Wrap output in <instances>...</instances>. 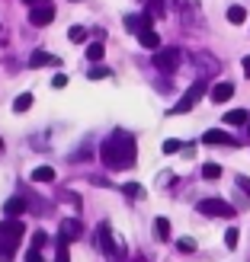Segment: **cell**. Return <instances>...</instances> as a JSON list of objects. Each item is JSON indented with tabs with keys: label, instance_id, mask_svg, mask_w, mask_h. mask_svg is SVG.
I'll return each mask as SVG.
<instances>
[{
	"label": "cell",
	"instance_id": "6da1fadb",
	"mask_svg": "<svg viewBox=\"0 0 250 262\" xmlns=\"http://www.w3.org/2000/svg\"><path fill=\"white\" fill-rule=\"evenodd\" d=\"M100 160L106 169H131L138 160V141L125 135V131H116V135H109L106 141L100 144Z\"/></svg>",
	"mask_w": 250,
	"mask_h": 262
},
{
	"label": "cell",
	"instance_id": "7a4b0ae2",
	"mask_svg": "<svg viewBox=\"0 0 250 262\" xmlns=\"http://www.w3.org/2000/svg\"><path fill=\"white\" fill-rule=\"evenodd\" d=\"M23 233H26V227H23V221H16V217H7L4 224H0V262L13 259V253H16V246L23 240Z\"/></svg>",
	"mask_w": 250,
	"mask_h": 262
},
{
	"label": "cell",
	"instance_id": "3957f363",
	"mask_svg": "<svg viewBox=\"0 0 250 262\" xmlns=\"http://www.w3.org/2000/svg\"><path fill=\"white\" fill-rule=\"evenodd\" d=\"M202 96H205V83H202V80H196V83L186 90V93H183V99L177 102L174 109H170V115H186V112H189V109H193Z\"/></svg>",
	"mask_w": 250,
	"mask_h": 262
},
{
	"label": "cell",
	"instance_id": "277c9868",
	"mask_svg": "<svg viewBox=\"0 0 250 262\" xmlns=\"http://www.w3.org/2000/svg\"><path fill=\"white\" fill-rule=\"evenodd\" d=\"M154 68L164 71V74H174V71L180 68V48H157Z\"/></svg>",
	"mask_w": 250,
	"mask_h": 262
},
{
	"label": "cell",
	"instance_id": "5b68a950",
	"mask_svg": "<svg viewBox=\"0 0 250 262\" xmlns=\"http://www.w3.org/2000/svg\"><path fill=\"white\" fill-rule=\"evenodd\" d=\"M199 211L208 214V217H234V214H238L228 202H221V199H205V202H199Z\"/></svg>",
	"mask_w": 250,
	"mask_h": 262
},
{
	"label": "cell",
	"instance_id": "8992f818",
	"mask_svg": "<svg viewBox=\"0 0 250 262\" xmlns=\"http://www.w3.org/2000/svg\"><path fill=\"white\" fill-rule=\"evenodd\" d=\"M51 19H55V7H51V4H35L29 10V23L32 26H48Z\"/></svg>",
	"mask_w": 250,
	"mask_h": 262
},
{
	"label": "cell",
	"instance_id": "52a82bcc",
	"mask_svg": "<svg viewBox=\"0 0 250 262\" xmlns=\"http://www.w3.org/2000/svg\"><path fill=\"white\" fill-rule=\"evenodd\" d=\"M61 237L68 240V243L81 240V237H84V224H81V221H74V217H64V221H61Z\"/></svg>",
	"mask_w": 250,
	"mask_h": 262
},
{
	"label": "cell",
	"instance_id": "ba28073f",
	"mask_svg": "<svg viewBox=\"0 0 250 262\" xmlns=\"http://www.w3.org/2000/svg\"><path fill=\"white\" fill-rule=\"evenodd\" d=\"M61 58L55 55H48V51H32V58H29V68H58Z\"/></svg>",
	"mask_w": 250,
	"mask_h": 262
},
{
	"label": "cell",
	"instance_id": "9c48e42d",
	"mask_svg": "<svg viewBox=\"0 0 250 262\" xmlns=\"http://www.w3.org/2000/svg\"><path fill=\"white\" fill-rule=\"evenodd\" d=\"M231 96H234V83L225 80V83H215L212 86V102H228Z\"/></svg>",
	"mask_w": 250,
	"mask_h": 262
},
{
	"label": "cell",
	"instance_id": "30bf717a",
	"mask_svg": "<svg viewBox=\"0 0 250 262\" xmlns=\"http://www.w3.org/2000/svg\"><path fill=\"white\" fill-rule=\"evenodd\" d=\"M138 42H141L144 48H161V35L154 32V26H148V29L138 32Z\"/></svg>",
	"mask_w": 250,
	"mask_h": 262
},
{
	"label": "cell",
	"instance_id": "8fae6325",
	"mask_svg": "<svg viewBox=\"0 0 250 262\" xmlns=\"http://www.w3.org/2000/svg\"><path fill=\"white\" fill-rule=\"evenodd\" d=\"M202 144H234V138H228L221 128H212V131L202 135Z\"/></svg>",
	"mask_w": 250,
	"mask_h": 262
},
{
	"label": "cell",
	"instance_id": "7c38bea8",
	"mask_svg": "<svg viewBox=\"0 0 250 262\" xmlns=\"http://www.w3.org/2000/svg\"><path fill=\"white\" fill-rule=\"evenodd\" d=\"M148 26H151V13H144V16H125V29H131V32H141Z\"/></svg>",
	"mask_w": 250,
	"mask_h": 262
},
{
	"label": "cell",
	"instance_id": "4fadbf2b",
	"mask_svg": "<svg viewBox=\"0 0 250 262\" xmlns=\"http://www.w3.org/2000/svg\"><path fill=\"white\" fill-rule=\"evenodd\" d=\"M26 211V199H20V195H16V199H10L7 205H4V214L7 217H20Z\"/></svg>",
	"mask_w": 250,
	"mask_h": 262
},
{
	"label": "cell",
	"instance_id": "5bb4252c",
	"mask_svg": "<svg viewBox=\"0 0 250 262\" xmlns=\"http://www.w3.org/2000/svg\"><path fill=\"white\" fill-rule=\"evenodd\" d=\"M32 102H35L32 93H20L16 99H13V112H29V109H32Z\"/></svg>",
	"mask_w": 250,
	"mask_h": 262
},
{
	"label": "cell",
	"instance_id": "9a60e30c",
	"mask_svg": "<svg viewBox=\"0 0 250 262\" xmlns=\"http://www.w3.org/2000/svg\"><path fill=\"white\" fill-rule=\"evenodd\" d=\"M32 182H55V169L51 166H35L32 169Z\"/></svg>",
	"mask_w": 250,
	"mask_h": 262
},
{
	"label": "cell",
	"instance_id": "2e32d148",
	"mask_svg": "<svg viewBox=\"0 0 250 262\" xmlns=\"http://www.w3.org/2000/svg\"><path fill=\"white\" fill-rule=\"evenodd\" d=\"M225 122H228V125H244V122H250V112H247V109H231V112L225 115Z\"/></svg>",
	"mask_w": 250,
	"mask_h": 262
},
{
	"label": "cell",
	"instance_id": "e0dca14e",
	"mask_svg": "<svg viewBox=\"0 0 250 262\" xmlns=\"http://www.w3.org/2000/svg\"><path fill=\"white\" fill-rule=\"evenodd\" d=\"M196 64L202 68V74H215V71L221 68L218 61H212V55H199V58H196Z\"/></svg>",
	"mask_w": 250,
	"mask_h": 262
},
{
	"label": "cell",
	"instance_id": "ac0fdd59",
	"mask_svg": "<svg viewBox=\"0 0 250 262\" xmlns=\"http://www.w3.org/2000/svg\"><path fill=\"white\" fill-rule=\"evenodd\" d=\"M154 233H157V240H170V221L167 217H157L154 221Z\"/></svg>",
	"mask_w": 250,
	"mask_h": 262
},
{
	"label": "cell",
	"instance_id": "d6986e66",
	"mask_svg": "<svg viewBox=\"0 0 250 262\" xmlns=\"http://www.w3.org/2000/svg\"><path fill=\"white\" fill-rule=\"evenodd\" d=\"M244 19H247V10H244V7H228V23L241 26Z\"/></svg>",
	"mask_w": 250,
	"mask_h": 262
},
{
	"label": "cell",
	"instance_id": "ffe728a7",
	"mask_svg": "<svg viewBox=\"0 0 250 262\" xmlns=\"http://www.w3.org/2000/svg\"><path fill=\"white\" fill-rule=\"evenodd\" d=\"M109 74H112V71H109V68H103V64H93V68L87 71V77H90V80H106Z\"/></svg>",
	"mask_w": 250,
	"mask_h": 262
},
{
	"label": "cell",
	"instance_id": "44dd1931",
	"mask_svg": "<svg viewBox=\"0 0 250 262\" xmlns=\"http://www.w3.org/2000/svg\"><path fill=\"white\" fill-rule=\"evenodd\" d=\"M68 246H71V243L64 240V237L58 240V250H55V262H71V253H68Z\"/></svg>",
	"mask_w": 250,
	"mask_h": 262
},
{
	"label": "cell",
	"instance_id": "7402d4cb",
	"mask_svg": "<svg viewBox=\"0 0 250 262\" xmlns=\"http://www.w3.org/2000/svg\"><path fill=\"white\" fill-rule=\"evenodd\" d=\"M103 55H106V48H103L100 42H93V45H90V48H87V58H90V61H93V64H100V61H103Z\"/></svg>",
	"mask_w": 250,
	"mask_h": 262
},
{
	"label": "cell",
	"instance_id": "603a6c76",
	"mask_svg": "<svg viewBox=\"0 0 250 262\" xmlns=\"http://www.w3.org/2000/svg\"><path fill=\"white\" fill-rule=\"evenodd\" d=\"M68 38H71L74 45H81L84 38H87V29H84V26H71V32H68Z\"/></svg>",
	"mask_w": 250,
	"mask_h": 262
},
{
	"label": "cell",
	"instance_id": "cb8c5ba5",
	"mask_svg": "<svg viewBox=\"0 0 250 262\" xmlns=\"http://www.w3.org/2000/svg\"><path fill=\"white\" fill-rule=\"evenodd\" d=\"M202 176H205V179H218V176H221V166H218V163H205V166H202Z\"/></svg>",
	"mask_w": 250,
	"mask_h": 262
},
{
	"label": "cell",
	"instance_id": "d4e9b609",
	"mask_svg": "<svg viewBox=\"0 0 250 262\" xmlns=\"http://www.w3.org/2000/svg\"><path fill=\"white\" fill-rule=\"evenodd\" d=\"M164 10H167V0H151V16H164Z\"/></svg>",
	"mask_w": 250,
	"mask_h": 262
},
{
	"label": "cell",
	"instance_id": "484cf974",
	"mask_svg": "<svg viewBox=\"0 0 250 262\" xmlns=\"http://www.w3.org/2000/svg\"><path fill=\"white\" fill-rule=\"evenodd\" d=\"M238 237H241V233L234 230V227H231V230L225 233V246H228V250H234V246H238Z\"/></svg>",
	"mask_w": 250,
	"mask_h": 262
},
{
	"label": "cell",
	"instance_id": "4316f807",
	"mask_svg": "<svg viewBox=\"0 0 250 262\" xmlns=\"http://www.w3.org/2000/svg\"><path fill=\"white\" fill-rule=\"evenodd\" d=\"M45 240H48V233H42V230H39V233H32V250H42V246H45Z\"/></svg>",
	"mask_w": 250,
	"mask_h": 262
},
{
	"label": "cell",
	"instance_id": "83f0119b",
	"mask_svg": "<svg viewBox=\"0 0 250 262\" xmlns=\"http://www.w3.org/2000/svg\"><path fill=\"white\" fill-rule=\"evenodd\" d=\"M180 147H183V144H180V141H174V138H170V141H164V154H177Z\"/></svg>",
	"mask_w": 250,
	"mask_h": 262
},
{
	"label": "cell",
	"instance_id": "f1b7e54d",
	"mask_svg": "<svg viewBox=\"0 0 250 262\" xmlns=\"http://www.w3.org/2000/svg\"><path fill=\"white\" fill-rule=\"evenodd\" d=\"M51 86H55V90H64V86H68V77H64V74H55V80H51Z\"/></svg>",
	"mask_w": 250,
	"mask_h": 262
},
{
	"label": "cell",
	"instance_id": "f546056e",
	"mask_svg": "<svg viewBox=\"0 0 250 262\" xmlns=\"http://www.w3.org/2000/svg\"><path fill=\"white\" fill-rule=\"evenodd\" d=\"M177 246H180V250H183V253H193V250H196V243H193V240H180Z\"/></svg>",
	"mask_w": 250,
	"mask_h": 262
},
{
	"label": "cell",
	"instance_id": "4dcf8cb0",
	"mask_svg": "<svg viewBox=\"0 0 250 262\" xmlns=\"http://www.w3.org/2000/svg\"><path fill=\"white\" fill-rule=\"evenodd\" d=\"M125 189V195H135V199H138V195H141V189L135 186V182H128V186H122Z\"/></svg>",
	"mask_w": 250,
	"mask_h": 262
},
{
	"label": "cell",
	"instance_id": "1f68e13d",
	"mask_svg": "<svg viewBox=\"0 0 250 262\" xmlns=\"http://www.w3.org/2000/svg\"><path fill=\"white\" fill-rule=\"evenodd\" d=\"M26 262H42V256H39V250H32V246H29V253H26Z\"/></svg>",
	"mask_w": 250,
	"mask_h": 262
},
{
	"label": "cell",
	"instance_id": "d6a6232c",
	"mask_svg": "<svg viewBox=\"0 0 250 262\" xmlns=\"http://www.w3.org/2000/svg\"><path fill=\"white\" fill-rule=\"evenodd\" d=\"M238 186H241V189L250 195V179H247V176H241V179H238Z\"/></svg>",
	"mask_w": 250,
	"mask_h": 262
},
{
	"label": "cell",
	"instance_id": "836d02e7",
	"mask_svg": "<svg viewBox=\"0 0 250 262\" xmlns=\"http://www.w3.org/2000/svg\"><path fill=\"white\" fill-rule=\"evenodd\" d=\"M244 74H247V77H250V55H247V58H244Z\"/></svg>",
	"mask_w": 250,
	"mask_h": 262
},
{
	"label": "cell",
	"instance_id": "e575fe53",
	"mask_svg": "<svg viewBox=\"0 0 250 262\" xmlns=\"http://www.w3.org/2000/svg\"><path fill=\"white\" fill-rule=\"evenodd\" d=\"M23 4H48V0H23Z\"/></svg>",
	"mask_w": 250,
	"mask_h": 262
},
{
	"label": "cell",
	"instance_id": "d590c367",
	"mask_svg": "<svg viewBox=\"0 0 250 262\" xmlns=\"http://www.w3.org/2000/svg\"><path fill=\"white\" fill-rule=\"evenodd\" d=\"M0 150H4V138H0Z\"/></svg>",
	"mask_w": 250,
	"mask_h": 262
},
{
	"label": "cell",
	"instance_id": "8d00e7d4",
	"mask_svg": "<svg viewBox=\"0 0 250 262\" xmlns=\"http://www.w3.org/2000/svg\"><path fill=\"white\" fill-rule=\"evenodd\" d=\"M138 262H144V259H138Z\"/></svg>",
	"mask_w": 250,
	"mask_h": 262
},
{
	"label": "cell",
	"instance_id": "74e56055",
	"mask_svg": "<svg viewBox=\"0 0 250 262\" xmlns=\"http://www.w3.org/2000/svg\"><path fill=\"white\" fill-rule=\"evenodd\" d=\"M74 4H77V0H74Z\"/></svg>",
	"mask_w": 250,
	"mask_h": 262
},
{
	"label": "cell",
	"instance_id": "f35d334b",
	"mask_svg": "<svg viewBox=\"0 0 250 262\" xmlns=\"http://www.w3.org/2000/svg\"><path fill=\"white\" fill-rule=\"evenodd\" d=\"M247 125H250V122H247Z\"/></svg>",
	"mask_w": 250,
	"mask_h": 262
}]
</instances>
